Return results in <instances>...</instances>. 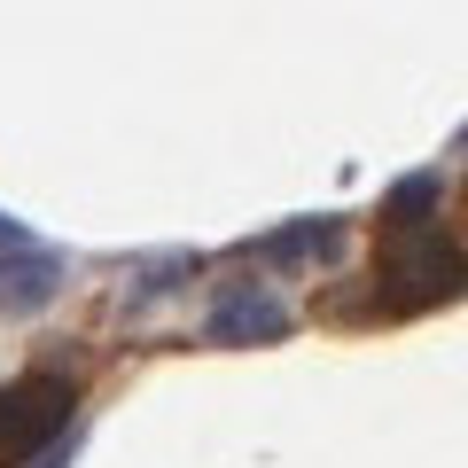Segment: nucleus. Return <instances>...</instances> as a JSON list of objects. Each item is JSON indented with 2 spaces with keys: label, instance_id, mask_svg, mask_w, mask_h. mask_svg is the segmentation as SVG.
Segmentation results:
<instances>
[{
  "label": "nucleus",
  "instance_id": "obj_7",
  "mask_svg": "<svg viewBox=\"0 0 468 468\" xmlns=\"http://www.w3.org/2000/svg\"><path fill=\"white\" fill-rule=\"evenodd\" d=\"M0 250H32L24 242V218H8V211H0Z\"/></svg>",
  "mask_w": 468,
  "mask_h": 468
},
{
  "label": "nucleus",
  "instance_id": "obj_5",
  "mask_svg": "<svg viewBox=\"0 0 468 468\" xmlns=\"http://www.w3.org/2000/svg\"><path fill=\"white\" fill-rule=\"evenodd\" d=\"M437 203H445V180H437V172H406V180L383 196V227L390 234H430Z\"/></svg>",
  "mask_w": 468,
  "mask_h": 468
},
{
  "label": "nucleus",
  "instance_id": "obj_6",
  "mask_svg": "<svg viewBox=\"0 0 468 468\" xmlns=\"http://www.w3.org/2000/svg\"><path fill=\"white\" fill-rule=\"evenodd\" d=\"M344 234L328 227V218H297V227H282V234H258L250 242V258H328Z\"/></svg>",
  "mask_w": 468,
  "mask_h": 468
},
{
  "label": "nucleus",
  "instance_id": "obj_1",
  "mask_svg": "<svg viewBox=\"0 0 468 468\" xmlns=\"http://www.w3.org/2000/svg\"><path fill=\"white\" fill-rule=\"evenodd\" d=\"M70 406L79 390L63 375H16V383L0 390V468H24L70 430Z\"/></svg>",
  "mask_w": 468,
  "mask_h": 468
},
{
  "label": "nucleus",
  "instance_id": "obj_3",
  "mask_svg": "<svg viewBox=\"0 0 468 468\" xmlns=\"http://www.w3.org/2000/svg\"><path fill=\"white\" fill-rule=\"evenodd\" d=\"M203 335L211 344H273V335H289V304L273 297V289H227V297L211 304V320H203Z\"/></svg>",
  "mask_w": 468,
  "mask_h": 468
},
{
  "label": "nucleus",
  "instance_id": "obj_2",
  "mask_svg": "<svg viewBox=\"0 0 468 468\" xmlns=\"http://www.w3.org/2000/svg\"><path fill=\"white\" fill-rule=\"evenodd\" d=\"M452 289H461V250L437 242V227H430V234H390L383 289H375L383 313H421V304H445Z\"/></svg>",
  "mask_w": 468,
  "mask_h": 468
},
{
  "label": "nucleus",
  "instance_id": "obj_4",
  "mask_svg": "<svg viewBox=\"0 0 468 468\" xmlns=\"http://www.w3.org/2000/svg\"><path fill=\"white\" fill-rule=\"evenodd\" d=\"M63 297V258L55 250H0V320L48 313Z\"/></svg>",
  "mask_w": 468,
  "mask_h": 468
}]
</instances>
